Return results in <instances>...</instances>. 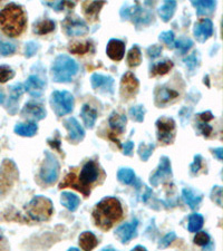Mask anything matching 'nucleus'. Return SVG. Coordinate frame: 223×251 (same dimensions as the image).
<instances>
[{
    "instance_id": "31",
    "label": "nucleus",
    "mask_w": 223,
    "mask_h": 251,
    "mask_svg": "<svg viewBox=\"0 0 223 251\" xmlns=\"http://www.w3.org/2000/svg\"><path fill=\"white\" fill-rule=\"evenodd\" d=\"M38 131V126L35 122H29V123H20L17 124L15 127L16 134L20 136H27L31 137L36 134Z\"/></svg>"
},
{
    "instance_id": "36",
    "label": "nucleus",
    "mask_w": 223,
    "mask_h": 251,
    "mask_svg": "<svg viewBox=\"0 0 223 251\" xmlns=\"http://www.w3.org/2000/svg\"><path fill=\"white\" fill-rule=\"evenodd\" d=\"M203 222H204V219H203V217L200 213L191 214L189 219L190 232H197V231L200 230L203 227Z\"/></svg>"
},
{
    "instance_id": "26",
    "label": "nucleus",
    "mask_w": 223,
    "mask_h": 251,
    "mask_svg": "<svg viewBox=\"0 0 223 251\" xmlns=\"http://www.w3.org/2000/svg\"><path fill=\"white\" fill-rule=\"evenodd\" d=\"M175 9H177V1L175 0H164L163 5L159 9V15L161 16L163 21L167 22L173 17Z\"/></svg>"
},
{
    "instance_id": "5",
    "label": "nucleus",
    "mask_w": 223,
    "mask_h": 251,
    "mask_svg": "<svg viewBox=\"0 0 223 251\" xmlns=\"http://www.w3.org/2000/svg\"><path fill=\"white\" fill-rule=\"evenodd\" d=\"M26 212L31 220L38 222L46 221L54 213L53 202L48 198L37 195L27 205Z\"/></svg>"
},
{
    "instance_id": "17",
    "label": "nucleus",
    "mask_w": 223,
    "mask_h": 251,
    "mask_svg": "<svg viewBox=\"0 0 223 251\" xmlns=\"http://www.w3.org/2000/svg\"><path fill=\"white\" fill-rule=\"evenodd\" d=\"M194 37L198 39L199 42H204L205 41L212 36L213 34V23L210 19H202V21H198L194 25L193 29Z\"/></svg>"
},
{
    "instance_id": "3",
    "label": "nucleus",
    "mask_w": 223,
    "mask_h": 251,
    "mask_svg": "<svg viewBox=\"0 0 223 251\" xmlns=\"http://www.w3.org/2000/svg\"><path fill=\"white\" fill-rule=\"evenodd\" d=\"M27 18L22 8L16 3H9L0 11V29L9 37H18L23 33Z\"/></svg>"
},
{
    "instance_id": "47",
    "label": "nucleus",
    "mask_w": 223,
    "mask_h": 251,
    "mask_svg": "<svg viewBox=\"0 0 223 251\" xmlns=\"http://www.w3.org/2000/svg\"><path fill=\"white\" fill-rule=\"evenodd\" d=\"M202 167H203V158L200 154H197L194 156V162L190 166L192 174H198L199 171L202 168Z\"/></svg>"
},
{
    "instance_id": "62",
    "label": "nucleus",
    "mask_w": 223,
    "mask_h": 251,
    "mask_svg": "<svg viewBox=\"0 0 223 251\" xmlns=\"http://www.w3.org/2000/svg\"><path fill=\"white\" fill-rule=\"evenodd\" d=\"M0 1H1V0H0Z\"/></svg>"
},
{
    "instance_id": "52",
    "label": "nucleus",
    "mask_w": 223,
    "mask_h": 251,
    "mask_svg": "<svg viewBox=\"0 0 223 251\" xmlns=\"http://www.w3.org/2000/svg\"><path fill=\"white\" fill-rule=\"evenodd\" d=\"M184 63L186 64L187 67H189L191 70H193L195 68V66L198 64V57H197V53H193L191 56H189L184 60Z\"/></svg>"
},
{
    "instance_id": "16",
    "label": "nucleus",
    "mask_w": 223,
    "mask_h": 251,
    "mask_svg": "<svg viewBox=\"0 0 223 251\" xmlns=\"http://www.w3.org/2000/svg\"><path fill=\"white\" fill-rule=\"evenodd\" d=\"M92 87L95 91H100L103 93L113 94L114 89V80L111 76H104L101 74H94L91 77Z\"/></svg>"
},
{
    "instance_id": "4",
    "label": "nucleus",
    "mask_w": 223,
    "mask_h": 251,
    "mask_svg": "<svg viewBox=\"0 0 223 251\" xmlns=\"http://www.w3.org/2000/svg\"><path fill=\"white\" fill-rule=\"evenodd\" d=\"M77 72V63L67 55L58 56L52 66V76L57 83H69Z\"/></svg>"
},
{
    "instance_id": "23",
    "label": "nucleus",
    "mask_w": 223,
    "mask_h": 251,
    "mask_svg": "<svg viewBox=\"0 0 223 251\" xmlns=\"http://www.w3.org/2000/svg\"><path fill=\"white\" fill-rule=\"evenodd\" d=\"M179 96V93L175 92L174 89L167 88V87H161L155 92V104L158 106H164L171 101H173Z\"/></svg>"
},
{
    "instance_id": "46",
    "label": "nucleus",
    "mask_w": 223,
    "mask_h": 251,
    "mask_svg": "<svg viewBox=\"0 0 223 251\" xmlns=\"http://www.w3.org/2000/svg\"><path fill=\"white\" fill-rule=\"evenodd\" d=\"M160 41H162L164 44H166L170 49L174 48V33L173 31H163L160 35Z\"/></svg>"
},
{
    "instance_id": "21",
    "label": "nucleus",
    "mask_w": 223,
    "mask_h": 251,
    "mask_svg": "<svg viewBox=\"0 0 223 251\" xmlns=\"http://www.w3.org/2000/svg\"><path fill=\"white\" fill-rule=\"evenodd\" d=\"M105 3H106L105 0H94L92 2H85L83 9L86 18L91 21H96L99 19L100 11Z\"/></svg>"
},
{
    "instance_id": "57",
    "label": "nucleus",
    "mask_w": 223,
    "mask_h": 251,
    "mask_svg": "<svg viewBox=\"0 0 223 251\" xmlns=\"http://www.w3.org/2000/svg\"><path fill=\"white\" fill-rule=\"evenodd\" d=\"M109 139H111L112 141H114V142L117 144V146H119L120 148H122V144H121L120 140L116 139V137L114 136V133H111V134H109Z\"/></svg>"
},
{
    "instance_id": "32",
    "label": "nucleus",
    "mask_w": 223,
    "mask_h": 251,
    "mask_svg": "<svg viewBox=\"0 0 223 251\" xmlns=\"http://www.w3.org/2000/svg\"><path fill=\"white\" fill-rule=\"evenodd\" d=\"M172 68H173V63H172V61L165 60L159 62L154 64L153 67L151 68V76L165 75V74L169 73Z\"/></svg>"
},
{
    "instance_id": "51",
    "label": "nucleus",
    "mask_w": 223,
    "mask_h": 251,
    "mask_svg": "<svg viewBox=\"0 0 223 251\" xmlns=\"http://www.w3.org/2000/svg\"><path fill=\"white\" fill-rule=\"evenodd\" d=\"M162 53V47L159 45H152L147 48V55L150 58H156L159 57Z\"/></svg>"
},
{
    "instance_id": "24",
    "label": "nucleus",
    "mask_w": 223,
    "mask_h": 251,
    "mask_svg": "<svg viewBox=\"0 0 223 251\" xmlns=\"http://www.w3.org/2000/svg\"><path fill=\"white\" fill-rule=\"evenodd\" d=\"M127 119L124 114H120L117 112H113L111 116H109L108 123L109 126L113 129L114 134L121 135L125 131V126H126Z\"/></svg>"
},
{
    "instance_id": "22",
    "label": "nucleus",
    "mask_w": 223,
    "mask_h": 251,
    "mask_svg": "<svg viewBox=\"0 0 223 251\" xmlns=\"http://www.w3.org/2000/svg\"><path fill=\"white\" fill-rule=\"evenodd\" d=\"M45 83L38 76H29L25 83V89L31 96L39 97L44 91Z\"/></svg>"
},
{
    "instance_id": "44",
    "label": "nucleus",
    "mask_w": 223,
    "mask_h": 251,
    "mask_svg": "<svg viewBox=\"0 0 223 251\" xmlns=\"http://www.w3.org/2000/svg\"><path fill=\"white\" fill-rule=\"evenodd\" d=\"M198 131L200 134H202L204 137H208L211 136L213 132V128L211 125H209V122H205V121H201V120H198Z\"/></svg>"
},
{
    "instance_id": "35",
    "label": "nucleus",
    "mask_w": 223,
    "mask_h": 251,
    "mask_svg": "<svg viewBox=\"0 0 223 251\" xmlns=\"http://www.w3.org/2000/svg\"><path fill=\"white\" fill-rule=\"evenodd\" d=\"M117 179L123 184H132L135 181V173L132 168H121L117 172Z\"/></svg>"
},
{
    "instance_id": "42",
    "label": "nucleus",
    "mask_w": 223,
    "mask_h": 251,
    "mask_svg": "<svg viewBox=\"0 0 223 251\" xmlns=\"http://www.w3.org/2000/svg\"><path fill=\"white\" fill-rule=\"evenodd\" d=\"M198 232V231H197ZM194 244L200 246V247H204L206 248L209 244H211V238L205 231H201V232H198L197 236L194 237Z\"/></svg>"
},
{
    "instance_id": "55",
    "label": "nucleus",
    "mask_w": 223,
    "mask_h": 251,
    "mask_svg": "<svg viewBox=\"0 0 223 251\" xmlns=\"http://www.w3.org/2000/svg\"><path fill=\"white\" fill-rule=\"evenodd\" d=\"M48 144L54 148V150H57L58 152L61 153L60 137H57V139H54V140H48Z\"/></svg>"
},
{
    "instance_id": "29",
    "label": "nucleus",
    "mask_w": 223,
    "mask_h": 251,
    "mask_svg": "<svg viewBox=\"0 0 223 251\" xmlns=\"http://www.w3.org/2000/svg\"><path fill=\"white\" fill-rule=\"evenodd\" d=\"M80 245L83 250H93L99 245V240H97L95 234L91 232V231H86V232L81 234Z\"/></svg>"
},
{
    "instance_id": "39",
    "label": "nucleus",
    "mask_w": 223,
    "mask_h": 251,
    "mask_svg": "<svg viewBox=\"0 0 223 251\" xmlns=\"http://www.w3.org/2000/svg\"><path fill=\"white\" fill-rule=\"evenodd\" d=\"M130 116L132 120L136 121V122H143L144 121V115H145V108H144L143 105H138V106H133L130 108Z\"/></svg>"
},
{
    "instance_id": "56",
    "label": "nucleus",
    "mask_w": 223,
    "mask_h": 251,
    "mask_svg": "<svg viewBox=\"0 0 223 251\" xmlns=\"http://www.w3.org/2000/svg\"><path fill=\"white\" fill-rule=\"evenodd\" d=\"M213 154L217 156L219 161H222V159H223V148L222 147L216 148V150H213Z\"/></svg>"
},
{
    "instance_id": "54",
    "label": "nucleus",
    "mask_w": 223,
    "mask_h": 251,
    "mask_svg": "<svg viewBox=\"0 0 223 251\" xmlns=\"http://www.w3.org/2000/svg\"><path fill=\"white\" fill-rule=\"evenodd\" d=\"M133 148H134V143L132 142V141H128V142L125 143V145L123 146V150H124V154L125 155H132V152H133Z\"/></svg>"
},
{
    "instance_id": "13",
    "label": "nucleus",
    "mask_w": 223,
    "mask_h": 251,
    "mask_svg": "<svg viewBox=\"0 0 223 251\" xmlns=\"http://www.w3.org/2000/svg\"><path fill=\"white\" fill-rule=\"evenodd\" d=\"M139 86L140 83L134 74L131 72L125 73L122 77V81H121V95L126 100L131 99L138 93Z\"/></svg>"
},
{
    "instance_id": "28",
    "label": "nucleus",
    "mask_w": 223,
    "mask_h": 251,
    "mask_svg": "<svg viewBox=\"0 0 223 251\" xmlns=\"http://www.w3.org/2000/svg\"><path fill=\"white\" fill-rule=\"evenodd\" d=\"M182 198L184 200L186 205L189 206L192 210H194L202 201V194L197 193V192L191 189H183Z\"/></svg>"
},
{
    "instance_id": "45",
    "label": "nucleus",
    "mask_w": 223,
    "mask_h": 251,
    "mask_svg": "<svg viewBox=\"0 0 223 251\" xmlns=\"http://www.w3.org/2000/svg\"><path fill=\"white\" fill-rule=\"evenodd\" d=\"M49 7L54 8L56 11H61L66 9V8H69V9H72L75 6V2H72L70 0H60V1L57 2H54V3H47Z\"/></svg>"
},
{
    "instance_id": "37",
    "label": "nucleus",
    "mask_w": 223,
    "mask_h": 251,
    "mask_svg": "<svg viewBox=\"0 0 223 251\" xmlns=\"http://www.w3.org/2000/svg\"><path fill=\"white\" fill-rule=\"evenodd\" d=\"M89 49H91V44H89V42H74V44H72L69 47V52L76 55H84L89 52Z\"/></svg>"
},
{
    "instance_id": "43",
    "label": "nucleus",
    "mask_w": 223,
    "mask_h": 251,
    "mask_svg": "<svg viewBox=\"0 0 223 251\" xmlns=\"http://www.w3.org/2000/svg\"><path fill=\"white\" fill-rule=\"evenodd\" d=\"M15 72L11 69L9 66H0V83H6V82L10 81L14 78Z\"/></svg>"
},
{
    "instance_id": "49",
    "label": "nucleus",
    "mask_w": 223,
    "mask_h": 251,
    "mask_svg": "<svg viewBox=\"0 0 223 251\" xmlns=\"http://www.w3.org/2000/svg\"><path fill=\"white\" fill-rule=\"evenodd\" d=\"M175 238H177V234H175L174 232L167 233L165 237H163L161 239V241H160V244H159V248H161V249L167 248V247L172 244V241L175 240Z\"/></svg>"
},
{
    "instance_id": "14",
    "label": "nucleus",
    "mask_w": 223,
    "mask_h": 251,
    "mask_svg": "<svg viewBox=\"0 0 223 251\" xmlns=\"http://www.w3.org/2000/svg\"><path fill=\"white\" fill-rule=\"evenodd\" d=\"M21 115L31 122H37L45 119L46 111L44 106L37 102H28L21 111Z\"/></svg>"
},
{
    "instance_id": "59",
    "label": "nucleus",
    "mask_w": 223,
    "mask_h": 251,
    "mask_svg": "<svg viewBox=\"0 0 223 251\" xmlns=\"http://www.w3.org/2000/svg\"><path fill=\"white\" fill-rule=\"evenodd\" d=\"M133 250H134V251H139V250H144V251H145L146 248H145V247H143V246H136V247H134V248H133Z\"/></svg>"
},
{
    "instance_id": "58",
    "label": "nucleus",
    "mask_w": 223,
    "mask_h": 251,
    "mask_svg": "<svg viewBox=\"0 0 223 251\" xmlns=\"http://www.w3.org/2000/svg\"><path fill=\"white\" fill-rule=\"evenodd\" d=\"M5 102V94L0 89V104H2Z\"/></svg>"
},
{
    "instance_id": "20",
    "label": "nucleus",
    "mask_w": 223,
    "mask_h": 251,
    "mask_svg": "<svg viewBox=\"0 0 223 251\" xmlns=\"http://www.w3.org/2000/svg\"><path fill=\"white\" fill-rule=\"evenodd\" d=\"M9 91H10V96L7 104V109L10 114L14 115L18 111L19 99L21 97L25 88H23V86L21 84H15L13 86H10Z\"/></svg>"
},
{
    "instance_id": "38",
    "label": "nucleus",
    "mask_w": 223,
    "mask_h": 251,
    "mask_svg": "<svg viewBox=\"0 0 223 251\" xmlns=\"http://www.w3.org/2000/svg\"><path fill=\"white\" fill-rule=\"evenodd\" d=\"M192 46H193V42L186 38H182L180 39V41L174 42V47L178 49L179 54L181 55L186 54L191 48H192Z\"/></svg>"
},
{
    "instance_id": "61",
    "label": "nucleus",
    "mask_w": 223,
    "mask_h": 251,
    "mask_svg": "<svg viewBox=\"0 0 223 251\" xmlns=\"http://www.w3.org/2000/svg\"><path fill=\"white\" fill-rule=\"evenodd\" d=\"M69 250H70V251H72V250H73V251H77L78 249H77V248H69Z\"/></svg>"
},
{
    "instance_id": "41",
    "label": "nucleus",
    "mask_w": 223,
    "mask_h": 251,
    "mask_svg": "<svg viewBox=\"0 0 223 251\" xmlns=\"http://www.w3.org/2000/svg\"><path fill=\"white\" fill-rule=\"evenodd\" d=\"M155 148L154 144H150V145H145V144H141L139 147V154L140 158L142 159V161H147L150 159V156L152 155Z\"/></svg>"
},
{
    "instance_id": "60",
    "label": "nucleus",
    "mask_w": 223,
    "mask_h": 251,
    "mask_svg": "<svg viewBox=\"0 0 223 251\" xmlns=\"http://www.w3.org/2000/svg\"><path fill=\"white\" fill-rule=\"evenodd\" d=\"M154 2V0H145V5H152Z\"/></svg>"
},
{
    "instance_id": "8",
    "label": "nucleus",
    "mask_w": 223,
    "mask_h": 251,
    "mask_svg": "<svg viewBox=\"0 0 223 251\" xmlns=\"http://www.w3.org/2000/svg\"><path fill=\"white\" fill-rule=\"evenodd\" d=\"M18 168L11 160H5L0 167V195L6 194L18 180Z\"/></svg>"
},
{
    "instance_id": "15",
    "label": "nucleus",
    "mask_w": 223,
    "mask_h": 251,
    "mask_svg": "<svg viewBox=\"0 0 223 251\" xmlns=\"http://www.w3.org/2000/svg\"><path fill=\"white\" fill-rule=\"evenodd\" d=\"M139 221L133 220L131 223H125L122 225L115 231V237L121 241V244L126 245L133 238L136 237V231H138Z\"/></svg>"
},
{
    "instance_id": "34",
    "label": "nucleus",
    "mask_w": 223,
    "mask_h": 251,
    "mask_svg": "<svg viewBox=\"0 0 223 251\" xmlns=\"http://www.w3.org/2000/svg\"><path fill=\"white\" fill-rule=\"evenodd\" d=\"M35 33L38 35H46L52 33L55 30V22L50 19H45V21H38L35 25Z\"/></svg>"
},
{
    "instance_id": "30",
    "label": "nucleus",
    "mask_w": 223,
    "mask_h": 251,
    "mask_svg": "<svg viewBox=\"0 0 223 251\" xmlns=\"http://www.w3.org/2000/svg\"><path fill=\"white\" fill-rule=\"evenodd\" d=\"M81 119H83L86 126H87L88 128L94 127V125H95V122H96V119H97V112L95 111V109L92 108L89 105L85 104V105H83V107H81Z\"/></svg>"
},
{
    "instance_id": "33",
    "label": "nucleus",
    "mask_w": 223,
    "mask_h": 251,
    "mask_svg": "<svg viewBox=\"0 0 223 251\" xmlns=\"http://www.w3.org/2000/svg\"><path fill=\"white\" fill-rule=\"evenodd\" d=\"M142 61V53L138 45H134L127 54V64L130 67H136L141 64Z\"/></svg>"
},
{
    "instance_id": "1",
    "label": "nucleus",
    "mask_w": 223,
    "mask_h": 251,
    "mask_svg": "<svg viewBox=\"0 0 223 251\" xmlns=\"http://www.w3.org/2000/svg\"><path fill=\"white\" fill-rule=\"evenodd\" d=\"M101 168L99 163L89 160L86 162L80 172L77 168H72V171L65 176L64 181L60 184V189L64 188H73L81 192L85 198H88L91 194V188L97 182L100 178Z\"/></svg>"
},
{
    "instance_id": "18",
    "label": "nucleus",
    "mask_w": 223,
    "mask_h": 251,
    "mask_svg": "<svg viewBox=\"0 0 223 251\" xmlns=\"http://www.w3.org/2000/svg\"><path fill=\"white\" fill-rule=\"evenodd\" d=\"M64 125L68 131V140L72 141V142L78 143L85 137L84 128L81 127V125L74 117H69V119L65 120Z\"/></svg>"
},
{
    "instance_id": "50",
    "label": "nucleus",
    "mask_w": 223,
    "mask_h": 251,
    "mask_svg": "<svg viewBox=\"0 0 223 251\" xmlns=\"http://www.w3.org/2000/svg\"><path fill=\"white\" fill-rule=\"evenodd\" d=\"M38 48H39V46H38V44H36V42H27L25 46V56L27 58L33 57L34 55L37 53Z\"/></svg>"
},
{
    "instance_id": "40",
    "label": "nucleus",
    "mask_w": 223,
    "mask_h": 251,
    "mask_svg": "<svg viewBox=\"0 0 223 251\" xmlns=\"http://www.w3.org/2000/svg\"><path fill=\"white\" fill-rule=\"evenodd\" d=\"M15 52H16L15 44L0 39V57L10 56V55H13Z\"/></svg>"
},
{
    "instance_id": "7",
    "label": "nucleus",
    "mask_w": 223,
    "mask_h": 251,
    "mask_svg": "<svg viewBox=\"0 0 223 251\" xmlns=\"http://www.w3.org/2000/svg\"><path fill=\"white\" fill-rule=\"evenodd\" d=\"M50 105L57 116H64L73 111L74 97L67 91H55L50 96Z\"/></svg>"
},
{
    "instance_id": "53",
    "label": "nucleus",
    "mask_w": 223,
    "mask_h": 251,
    "mask_svg": "<svg viewBox=\"0 0 223 251\" xmlns=\"http://www.w3.org/2000/svg\"><path fill=\"white\" fill-rule=\"evenodd\" d=\"M213 119H214V116L210 111L203 112V113H200V114L197 115V120L205 121V122H210V121H212Z\"/></svg>"
},
{
    "instance_id": "6",
    "label": "nucleus",
    "mask_w": 223,
    "mask_h": 251,
    "mask_svg": "<svg viewBox=\"0 0 223 251\" xmlns=\"http://www.w3.org/2000/svg\"><path fill=\"white\" fill-rule=\"evenodd\" d=\"M60 172L61 166L57 159L50 152H45V160L39 172V179L41 180V182L47 186H52L57 181Z\"/></svg>"
},
{
    "instance_id": "12",
    "label": "nucleus",
    "mask_w": 223,
    "mask_h": 251,
    "mask_svg": "<svg viewBox=\"0 0 223 251\" xmlns=\"http://www.w3.org/2000/svg\"><path fill=\"white\" fill-rule=\"evenodd\" d=\"M62 28L68 36H85L88 34V27L81 19L77 17H67L62 21Z\"/></svg>"
},
{
    "instance_id": "10",
    "label": "nucleus",
    "mask_w": 223,
    "mask_h": 251,
    "mask_svg": "<svg viewBox=\"0 0 223 251\" xmlns=\"http://www.w3.org/2000/svg\"><path fill=\"white\" fill-rule=\"evenodd\" d=\"M158 140L163 144H172L175 139V122L170 117H160L156 121Z\"/></svg>"
},
{
    "instance_id": "25",
    "label": "nucleus",
    "mask_w": 223,
    "mask_h": 251,
    "mask_svg": "<svg viewBox=\"0 0 223 251\" xmlns=\"http://www.w3.org/2000/svg\"><path fill=\"white\" fill-rule=\"evenodd\" d=\"M192 5L197 8L198 16H209L216 9L217 0H191Z\"/></svg>"
},
{
    "instance_id": "9",
    "label": "nucleus",
    "mask_w": 223,
    "mask_h": 251,
    "mask_svg": "<svg viewBox=\"0 0 223 251\" xmlns=\"http://www.w3.org/2000/svg\"><path fill=\"white\" fill-rule=\"evenodd\" d=\"M121 16H122L123 19H131L138 26L147 25L153 18V15L150 11L142 9L138 3L132 7H123L122 10H121Z\"/></svg>"
},
{
    "instance_id": "27",
    "label": "nucleus",
    "mask_w": 223,
    "mask_h": 251,
    "mask_svg": "<svg viewBox=\"0 0 223 251\" xmlns=\"http://www.w3.org/2000/svg\"><path fill=\"white\" fill-rule=\"evenodd\" d=\"M61 202L66 209H68L69 211L74 212V211L77 210L78 206H80L81 200L77 195L70 193V192H62L61 195Z\"/></svg>"
},
{
    "instance_id": "48",
    "label": "nucleus",
    "mask_w": 223,
    "mask_h": 251,
    "mask_svg": "<svg viewBox=\"0 0 223 251\" xmlns=\"http://www.w3.org/2000/svg\"><path fill=\"white\" fill-rule=\"evenodd\" d=\"M211 199L217 203L219 207L222 206V188L216 186L211 192Z\"/></svg>"
},
{
    "instance_id": "2",
    "label": "nucleus",
    "mask_w": 223,
    "mask_h": 251,
    "mask_svg": "<svg viewBox=\"0 0 223 251\" xmlns=\"http://www.w3.org/2000/svg\"><path fill=\"white\" fill-rule=\"evenodd\" d=\"M93 218L97 227L109 230L123 218V208L116 198L107 197L97 203L93 211Z\"/></svg>"
},
{
    "instance_id": "19",
    "label": "nucleus",
    "mask_w": 223,
    "mask_h": 251,
    "mask_svg": "<svg viewBox=\"0 0 223 251\" xmlns=\"http://www.w3.org/2000/svg\"><path fill=\"white\" fill-rule=\"evenodd\" d=\"M106 53L112 61H122L125 54V44L120 39H111L106 47Z\"/></svg>"
},
{
    "instance_id": "11",
    "label": "nucleus",
    "mask_w": 223,
    "mask_h": 251,
    "mask_svg": "<svg viewBox=\"0 0 223 251\" xmlns=\"http://www.w3.org/2000/svg\"><path fill=\"white\" fill-rule=\"evenodd\" d=\"M172 179V168H171V161L166 156H162L160 160V164L158 170H156L153 175H151L150 183L153 187H158L159 184L169 181Z\"/></svg>"
}]
</instances>
